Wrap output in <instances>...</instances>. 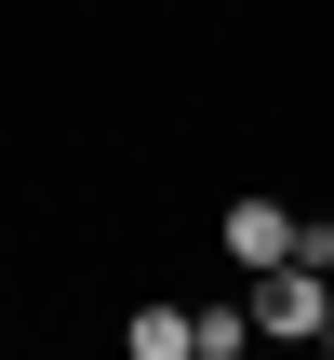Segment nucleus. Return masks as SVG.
I'll return each instance as SVG.
<instances>
[{
    "label": "nucleus",
    "mask_w": 334,
    "mask_h": 360,
    "mask_svg": "<svg viewBox=\"0 0 334 360\" xmlns=\"http://www.w3.org/2000/svg\"><path fill=\"white\" fill-rule=\"evenodd\" d=\"M214 240H228L241 267H281V254H295V200H228V214H214Z\"/></svg>",
    "instance_id": "f03ea898"
},
{
    "label": "nucleus",
    "mask_w": 334,
    "mask_h": 360,
    "mask_svg": "<svg viewBox=\"0 0 334 360\" xmlns=\"http://www.w3.org/2000/svg\"><path fill=\"white\" fill-rule=\"evenodd\" d=\"M254 321H268V334H295V347H321V321H334L321 267H308V254H281V267H254Z\"/></svg>",
    "instance_id": "f257e3e1"
},
{
    "label": "nucleus",
    "mask_w": 334,
    "mask_h": 360,
    "mask_svg": "<svg viewBox=\"0 0 334 360\" xmlns=\"http://www.w3.org/2000/svg\"><path fill=\"white\" fill-rule=\"evenodd\" d=\"M120 347H134V360H201V307H134Z\"/></svg>",
    "instance_id": "7ed1b4c3"
},
{
    "label": "nucleus",
    "mask_w": 334,
    "mask_h": 360,
    "mask_svg": "<svg viewBox=\"0 0 334 360\" xmlns=\"http://www.w3.org/2000/svg\"><path fill=\"white\" fill-rule=\"evenodd\" d=\"M254 334H268L254 307H201V360H241V347H254Z\"/></svg>",
    "instance_id": "20e7f679"
},
{
    "label": "nucleus",
    "mask_w": 334,
    "mask_h": 360,
    "mask_svg": "<svg viewBox=\"0 0 334 360\" xmlns=\"http://www.w3.org/2000/svg\"><path fill=\"white\" fill-rule=\"evenodd\" d=\"M321 347H334V321H321Z\"/></svg>",
    "instance_id": "39448f33"
}]
</instances>
